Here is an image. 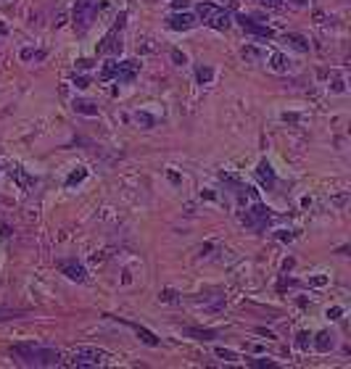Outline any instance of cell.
<instances>
[{"instance_id":"6da1fadb","label":"cell","mask_w":351,"mask_h":369,"mask_svg":"<svg viewBox=\"0 0 351 369\" xmlns=\"http://www.w3.org/2000/svg\"><path fill=\"white\" fill-rule=\"evenodd\" d=\"M13 353H16L27 367H58L61 364V353L55 348H45V345H34V343L13 345Z\"/></svg>"},{"instance_id":"7a4b0ae2","label":"cell","mask_w":351,"mask_h":369,"mask_svg":"<svg viewBox=\"0 0 351 369\" xmlns=\"http://www.w3.org/2000/svg\"><path fill=\"white\" fill-rule=\"evenodd\" d=\"M248 203H251V206H245V209L241 211V222H243L245 227H251V230H262V227L270 222V209H267V206L259 201L254 190L248 193Z\"/></svg>"},{"instance_id":"3957f363","label":"cell","mask_w":351,"mask_h":369,"mask_svg":"<svg viewBox=\"0 0 351 369\" xmlns=\"http://www.w3.org/2000/svg\"><path fill=\"white\" fill-rule=\"evenodd\" d=\"M72 19H74V29L80 34H85L98 19V0H77Z\"/></svg>"},{"instance_id":"277c9868","label":"cell","mask_w":351,"mask_h":369,"mask_svg":"<svg viewBox=\"0 0 351 369\" xmlns=\"http://www.w3.org/2000/svg\"><path fill=\"white\" fill-rule=\"evenodd\" d=\"M198 16L203 19L206 26L219 29V32H224L230 24H233V16H230L224 8H219V5H214V3H198Z\"/></svg>"},{"instance_id":"5b68a950","label":"cell","mask_w":351,"mask_h":369,"mask_svg":"<svg viewBox=\"0 0 351 369\" xmlns=\"http://www.w3.org/2000/svg\"><path fill=\"white\" fill-rule=\"evenodd\" d=\"M103 364H108V353L101 348L82 345V348H74L72 353V367H103Z\"/></svg>"},{"instance_id":"8992f818","label":"cell","mask_w":351,"mask_h":369,"mask_svg":"<svg viewBox=\"0 0 351 369\" xmlns=\"http://www.w3.org/2000/svg\"><path fill=\"white\" fill-rule=\"evenodd\" d=\"M124 21H127V13L122 11V13H119V19H116V24L111 26V32L101 40V45H98V53H101V55H119V53H122V40H119V32H122Z\"/></svg>"},{"instance_id":"52a82bcc","label":"cell","mask_w":351,"mask_h":369,"mask_svg":"<svg viewBox=\"0 0 351 369\" xmlns=\"http://www.w3.org/2000/svg\"><path fill=\"white\" fill-rule=\"evenodd\" d=\"M137 61H122V63H108L101 72V79H119V82H132L137 74Z\"/></svg>"},{"instance_id":"ba28073f","label":"cell","mask_w":351,"mask_h":369,"mask_svg":"<svg viewBox=\"0 0 351 369\" xmlns=\"http://www.w3.org/2000/svg\"><path fill=\"white\" fill-rule=\"evenodd\" d=\"M235 21H238V24L243 26V32H248V34H256V37H264V40L275 37V32H272V29H270V26H267V24H259V21L248 19V16H238Z\"/></svg>"},{"instance_id":"9c48e42d","label":"cell","mask_w":351,"mask_h":369,"mask_svg":"<svg viewBox=\"0 0 351 369\" xmlns=\"http://www.w3.org/2000/svg\"><path fill=\"white\" fill-rule=\"evenodd\" d=\"M166 24H169V29H174V32H188L198 24V19L185 11V13H172V16L166 19Z\"/></svg>"},{"instance_id":"30bf717a","label":"cell","mask_w":351,"mask_h":369,"mask_svg":"<svg viewBox=\"0 0 351 369\" xmlns=\"http://www.w3.org/2000/svg\"><path fill=\"white\" fill-rule=\"evenodd\" d=\"M61 272H64L69 280H74V282H85V280H87L85 266L77 264V261H61Z\"/></svg>"},{"instance_id":"8fae6325","label":"cell","mask_w":351,"mask_h":369,"mask_svg":"<svg viewBox=\"0 0 351 369\" xmlns=\"http://www.w3.org/2000/svg\"><path fill=\"white\" fill-rule=\"evenodd\" d=\"M256 174H259V180H262V184H264L267 190L275 184V172H272L270 161H262V164H259V169H256Z\"/></svg>"},{"instance_id":"7c38bea8","label":"cell","mask_w":351,"mask_h":369,"mask_svg":"<svg viewBox=\"0 0 351 369\" xmlns=\"http://www.w3.org/2000/svg\"><path fill=\"white\" fill-rule=\"evenodd\" d=\"M74 111L85 113V116H98V105L93 101H85V98H77L74 101Z\"/></svg>"},{"instance_id":"4fadbf2b","label":"cell","mask_w":351,"mask_h":369,"mask_svg":"<svg viewBox=\"0 0 351 369\" xmlns=\"http://www.w3.org/2000/svg\"><path fill=\"white\" fill-rule=\"evenodd\" d=\"M314 348L327 353L330 348H333V335H330V332H317V335H314Z\"/></svg>"},{"instance_id":"5bb4252c","label":"cell","mask_w":351,"mask_h":369,"mask_svg":"<svg viewBox=\"0 0 351 369\" xmlns=\"http://www.w3.org/2000/svg\"><path fill=\"white\" fill-rule=\"evenodd\" d=\"M130 327H132V330H135V332H137V338H140V340H143V343H145V345H159V338H156V335H153V332H151V330H145V327H140V324H130Z\"/></svg>"},{"instance_id":"9a60e30c","label":"cell","mask_w":351,"mask_h":369,"mask_svg":"<svg viewBox=\"0 0 351 369\" xmlns=\"http://www.w3.org/2000/svg\"><path fill=\"white\" fill-rule=\"evenodd\" d=\"M188 335H193L195 340H214L216 332L214 330H195V327H190V330H188Z\"/></svg>"},{"instance_id":"2e32d148","label":"cell","mask_w":351,"mask_h":369,"mask_svg":"<svg viewBox=\"0 0 351 369\" xmlns=\"http://www.w3.org/2000/svg\"><path fill=\"white\" fill-rule=\"evenodd\" d=\"M85 177H87V169H77V172H72V174H69L66 184H69V187H72V184H80L82 180H85Z\"/></svg>"},{"instance_id":"e0dca14e","label":"cell","mask_w":351,"mask_h":369,"mask_svg":"<svg viewBox=\"0 0 351 369\" xmlns=\"http://www.w3.org/2000/svg\"><path fill=\"white\" fill-rule=\"evenodd\" d=\"M195 77H198V82L201 84H206V82H212V77H214V72L209 66H201L198 72H195Z\"/></svg>"},{"instance_id":"ac0fdd59","label":"cell","mask_w":351,"mask_h":369,"mask_svg":"<svg viewBox=\"0 0 351 369\" xmlns=\"http://www.w3.org/2000/svg\"><path fill=\"white\" fill-rule=\"evenodd\" d=\"M288 40H291L293 45L298 48V51H309V42H306L304 37H298V34H288Z\"/></svg>"},{"instance_id":"d6986e66","label":"cell","mask_w":351,"mask_h":369,"mask_svg":"<svg viewBox=\"0 0 351 369\" xmlns=\"http://www.w3.org/2000/svg\"><path fill=\"white\" fill-rule=\"evenodd\" d=\"M272 61H275V63H272V66H275L277 72H285V69H288V61H285V55L275 53V55H272Z\"/></svg>"},{"instance_id":"ffe728a7","label":"cell","mask_w":351,"mask_h":369,"mask_svg":"<svg viewBox=\"0 0 351 369\" xmlns=\"http://www.w3.org/2000/svg\"><path fill=\"white\" fill-rule=\"evenodd\" d=\"M216 356L224 359V361H238V353L235 351H224V348H216Z\"/></svg>"},{"instance_id":"44dd1931","label":"cell","mask_w":351,"mask_h":369,"mask_svg":"<svg viewBox=\"0 0 351 369\" xmlns=\"http://www.w3.org/2000/svg\"><path fill=\"white\" fill-rule=\"evenodd\" d=\"M135 122H137V124H145V130H148V127H153V119L148 116V113H140V111L135 113Z\"/></svg>"},{"instance_id":"7402d4cb","label":"cell","mask_w":351,"mask_h":369,"mask_svg":"<svg viewBox=\"0 0 351 369\" xmlns=\"http://www.w3.org/2000/svg\"><path fill=\"white\" fill-rule=\"evenodd\" d=\"M309 285H314V288H322V285H327V277H325V274H320V277H312V280H309Z\"/></svg>"},{"instance_id":"603a6c76","label":"cell","mask_w":351,"mask_h":369,"mask_svg":"<svg viewBox=\"0 0 351 369\" xmlns=\"http://www.w3.org/2000/svg\"><path fill=\"white\" fill-rule=\"evenodd\" d=\"M243 55L245 58H262V53H259L256 48H243Z\"/></svg>"},{"instance_id":"cb8c5ba5","label":"cell","mask_w":351,"mask_h":369,"mask_svg":"<svg viewBox=\"0 0 351 369\" xmlns=\"http://www.w3.org/2000/svg\"><path fill=\"white\" fill-rule=\"evenodd\" d=\"M262 5H267V8H280V5L285 3V0H259Z\"/></svg>"},{"instance_id":"d4e9b609","label":"cell","mask_w":351,"mask_h":369,"mask_svg":"<svg viewBox=\"0 0 351 369\" xmlns=\"http://www.w3.org/2000/svg\"><path fill=\"white\" fill-rule=\"evenodd\" d=\"M296 345H298V348H306V345H309V332H301L298 340H296Z\"/></svg>"},{"instance_id":"484cf974","label":"cell","mask_w":351,"mask_h":369,"mask_svg":"<svg viewBox=\"0 0 351 369\" xmlns=\"http://www.w3.org/2000/svg\"><path fill=\"white\" fill-rule=\"evenodd\" d=\"M341 314H343V309H341V306L327 309V316H330V319H341Z\"/></svg>"},{"instance_id":"4316f807","label":"cell","mask_w":351,"mask_h":369,"mask_svg":"<svg viewBox=\"0 0 351 369\" xmlns=\"http://www.w3.org/2000/svg\"><path fill=\"white\" fill-rule=\"evenodd\" d=\"M22 311H0V319H16Z\"/></svg>"},{"instance_id":"83f0119b","label":"cell","mask_w":351,"mask_h":369,"mask_svg":"<svg viewBox=\"0 0 351 369\" xmlns=\"http://www.w3.org/2000/svg\"><path fill=\"white\" fill-rule=\"evenodd\" d=\"M256 367H277L275 361H270V359H259V361H254Z\"/></svg>"},{"instance_id":"f1b7e54d","label":"cell","mask_w":351,"mask_h":369,"mask_svg":"<svg viewBox=\"0 0 351 369\" xmlns=\"http://www.w3.org/2000/svg\"><path fill=\"white\" fill-rule=\"evenodd\" d=\"M161 301H174V290H164V293H161Z\"/></svg>"},{"instance_id":"f546056e","label":"cell","mask_w":351,"mask_h":369,"mask_svg":"<svg viewBox=\"0 0 351 369\" xmlns=\"http://www.w3.org/2000/svg\"><path fill=\"white\" fill-rule=\"evenodd\" d=\"M172 58L177 61V63H185V55H182L180 51H172Z\"/></svg>"},{"instance_id":"4dcf8cb0","label":"cell","mask_w":351,"mask_h":369,"mask_svg":"<svg viewBox=\"0 0 351 369\" xmlns=\"http://www.w3.org/2000/svg\"><path fill=\"white\" fill-rule=\"evenodd\" d=\"M74 84H77V87H87V79H85V77H77Z\"/></svg>"},{"instance_id":"1f68e13d","label":"cell","mask_w":351,"mask_h":369,"mask_svg":"<svg viewBox=\"0 0 351 369\" xmlns=\"http://www.w3.org/2000/svg\"><path fill=\"white\" fill-rule=\"evenodd\" d=\"M32 55H34L32 51H22V58H24V61H29V58H32Z\"/></svg>"},{"instance_id":"d6a6232c","label":"cell","mask_w":351,"mask_h":369,"mask_svg":"<svg viewBox=\"0 0 351 369\" xmlns=\"http://www.w3.org/2000/svg\"><path fill=\"white\" fill-rule=\"evenodd\" d=\"M298 3H306V0H298Z\"/></svg>"}]
</instances>
